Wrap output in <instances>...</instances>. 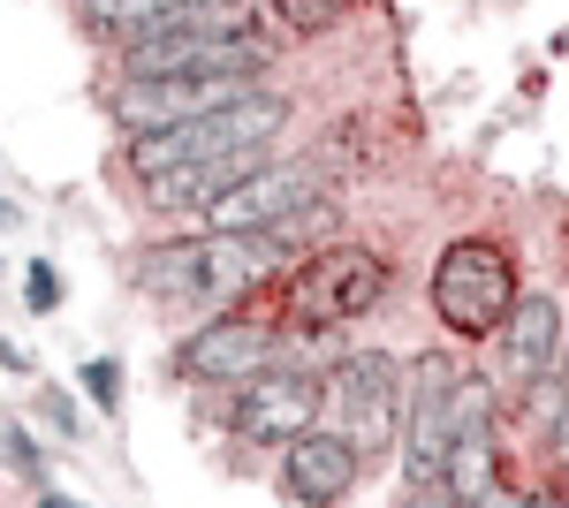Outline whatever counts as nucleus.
<instances>
[{
    "mask_svg": "<svg viewBox=\"0 0 569 508\" xmlns=\"http://www.w3.org/2000/svg\"><path fill=\"white\" fill-rule=\"evenodd\" d=\"M273 243L266 236H190V243H160V251H144V289L168 303H236L266 289L273 281Z\"/></svg>",
    "mask_w": 569,
    "mask_h": 508,
    "instance_id": "1",
    "label": "nucleus"
},
{
    "mask_svg": "<svg viewBox=\"0 0 569 508\" xmlns=\"http://www.w3.org/2000/svg\"><path fill=\"white\" fill-rule=\"evenodd\" d=\"M281 122H289V99H273L266 84H251L243 99H228V107H213V114H190V122H176V129H144V137L130 145V168H137V182H144V175H168V168H182V160L273 145Z\"/></svg>",
    "mask_w": 569,
    "mask_h": 508,
    "instance_id": "2",
    "label": "nucleus"
},
{
    "mask_svg": "<svg viewBox=\"0 0 569 508\" xmlns=\"http://www.w3.org/2000/svg\"><path fill=\"white\" fill-rule=\"evenodd\" d=\"M388 297V258L357 251V243H327L319 258H305L289 273V327L319 335V327H350L372 303Z\"/></svg>",
    "mask_w": 569,
    "mask_h": 508,
    "instance_id": "3",
    "label": "nucleus"
},
{
    "mask_svg": "<svg viewBox=\"0 0 569 508\" xmlns=\"http://www.w3.org/2000/svg\"><path fill=\"white\" fill-rule=\"evenodd\" d=\"M456 365L410 357V402H402V470L418 501H448V448H456Z\"/></svg>",
    "mask_w": 569,
    "mask_h": 508,
    "instance_id": "4",
    "label": "nucleus"
},
{
    "mask_svg": "<svg viewBox=\"0 0 569 508\" xmlns=\"http://www.w3.org/2000/svg\"><path fill=\"white\" fill-rule=\"evenodd\" d=\"M509 303H517V266L501 243H448L433 266V311L448 335H493L501 319H509Z\"/></svg>",
    "mask_w": 569,
    "mask_h": 508,
    "instance_id": "5",
    "label": "nucleus"
},
{
    "mask_svg": "<svg viewBox=\"0 0 569 508\" xmlns=\"http://www.w3.org/2000/svg\"><path fill=\"white\" fill-rule=\"evenodd\" d=\"M273 46L259 31H137L130 77H251L259 84Z\"/></svg>",
    "mask_w": 569,
    "mask_h": 508,
    "instance_id": "6",
    "label": "nucleus"
},
{
    "mask_svg": "<svg viewBox=\"0 0 569 508\" xmlns=\"http://www.w3.org/2000/svg\"><path fill=\"white\" fill-rule=\"evenodd\" d=\"M402 402H410V372L388 349H357L335 372V410L342 432L357 440V456H388V440H402Z\"/></svg>",
    "mask_w": 569,
    "mask_h": 508,
    "instance_id": "7",
    "label": "nucleus"
},
{
    "mask_svg": "<svg viewBox=\"0 0 569 508\" xmlns=\"http://www.w3.org/2000/svg\"><path fill=\"white\" fill-rule=\"evenodd\" d=\"M228 418H236L243 440H259V448H289L305 425L327 418V387L311 380V372H281V365H266V372L243 380V395H236Z\"/></svg>",
    "mask_w": 569,
    "mask_h": 508,
    "instance_id": "8",
    "label": "nucleus"
},
{
    "mask_svg": "<svg viewBox=\"0 0 569 508\" xmlns=\"http://www.w3.org/2000/svg\"><path fill=\"white\" fill-rule=\"evenodd\" d=\"M448 501H501V418L493 387L456 380V448H448Z\"/></svg>",
    "mask_w": 569,
    "mask_h": 508,
    "instance_id": "9",
    "label": "nucleus"
},
{
    "mask_svg": "<svg viewBox=\"0 0 569 508\" xmlns=\"http://www.w3.org/2000/svg\"><path fill=\"white\" fill-rule=\"evenodd\" d=\"M243 91H251V77H130L114 91V122L130 137H144V129H176L190 114H213Z\"/></svg>",
    "mask_w": 569,
    "mask_h": 508,
    "instance_id": "10",
    "label": "nucleus"
},
{
    "mask_svg": "<svg viewBox=\"0 0 569 508\" xmlns=\"http://www.w3.org/2000/svg\"><path fill=\"white\" fill-rule=\"evenodd\" d=\"M319 198V160H266L251 182H236L228 198L206 206V228H228V236H259L266 220L297 212Z\"/></svg>",
    "mask_w": 569,
    "mask_h": 508,
    "instance_id": "11",
    "label": "nucleus"
},
{
    "mask_svg": "<svg viewBox=\"0 0 569 508\" xmlns=\"http://www.w3.org/2000/svg\"><path fill=\"white\" fill-rule=\"evenodd\" d=\"M281 486H289V501H305V508L350 501V486H357V440L342 432V425H305V432L289 440Z\"/></svg>",
    "mask_w": 569,
    "mask_h": 508,
    "instance_id": "12",
    "label": "nucleus"
},
{
    "mask_svg": "<svg viewBox=\"0 0 569 508\" xmlns=\"http://www.w3.org/2000/svg\"><path fill=\"white\" fill-rule=\"evenodd\" d=\"M266 357H273V327L251 319V311H220L182 341L190 380H251V372H266Z\"/></svg>",
    "mask_w": 569,
    "mask_h": 508,
    "instance_id": "13",
    "label": "nucleus"
},
{
    "mask_svg": "<svg viewBox=\"0 0 569 508\" xmlns=\"http://www.w3.org/2000/svg\"><path fill=\"white\" fill-rule=\"evenodd\" d=\"M266 168V145H243V152H213V160H182L168 175H144V198L160 212H206L213 198H228L236 182H251Z\"/></svg>",
    "mask_w": 569,
    "mask_h": 508,
    "instance_id": "14",
    "label": "nucleus"
},
{
    "mask_svg": "<svg viewBox=\"0 0 569 508\" xmlns=\"http://www.w3.org/2000/svg\"><path fill=\"white\" fill-rule=\"evenodd\" d=\"M501 357H509V387H531L555 357H562V311L555 297H517L509 303V319H501Z\"/></svg>",
    "mask_w": 569,
    "mask_h": 508,
    "instance_id": "15",
    "label": "nucleus"
},
{
    "mask_svg": "<svg viewBox=\"0 0 569 508\" xmlns=\"http://www.w3.org/2000/svg\"><path fill=\"white\" fill-rule=\"evenodd\" d=\"M335 228H342V212L327 206V198H311V206L281 212V220H266L259 236L273 243V251H305V243H319V236H335Z\"/></svg>",
    "mask_w": 569,
    "mask_h": 508,
    "instance_id": "16",
    "label": "nucleus"
},
{
    "mask_svg": "<svg viewBox=\"0 0 569 508\" xmlns=\"http://www.w3.org/2000/svg\"><path fill=\"white\" fill-rule=\"evenodd\" d=\"M91 23H107V31H144V23H160L168 8H182V0H77Z\"/></svg>",
    "mask_w": 569,
    "mask_h": 508,
    "instance_id": "17",
    "label": "nucleus"
},
{
    "mask_svg": "<svg viewBox=\"0 0 569 508\" xmlns=\"http://www.w3.org/2000/svg\"><path fill=\"white\" fill-rule=\"evenodd\" d=\"M342 8H350V0H273V16H281L289 31H305V39H319L327 23H342Z\"/></svg>",
    "mask_w": 569,
    "mask_h": 508,
    "instance_id": "18",
    "label": "nucleus"
},
{
    "mask_svg": "<svg viewBox=\"0 0 569 508\" xmlns=\"http://www.w3.org/2000/svg\"><path fill=\"white\" fill-rule=\"evenodd\" d=\"M0 464L23 470V478H46V456H39V440H31L23 425H0Z\"/></svg>",
    "mask_w": 569,
    "mask_h": 508,
    "instance_id": "19",
    "label": "nucleus"
},
{
    "mask_svg": "<svg viewBox=\"0 0 569 508\" xmlns=\"http://www.w3.org/2000/svg\"><path fill=\"white\" fill-rule=\"evenodd\" d=\"M84 387H91V402H99L107 418L122 410V365H114V357H91V365H84Z\"/></svg>",
    "mask_w": 569,
    "mask_h": 508,
    "instance_id": "20",
    "label": "nucleus"
},
{
    "mask_svg": "<svg viewBox=\"0 0 569 508\" xmlns=\"http://www.w3.org/2000/svg\"><path fill=\"white\" fill-rule=\"evenodd\" d=\"M23 289H31V311H53V303H61V273H53V266H46V258H31V273H23Z\"/></svg>",
    "mask_w": 569,
    "mask_h": 508,
    "instance_id": "21",
    "label": "nucleus"
},
{
    "mask_svg": "<svg viewBox=\"0 0 569 508\" xmlns=\"http://www.w3.org/2000/svg\"><path fill=\"white\" fill-rule=\"evenodd\" d=\"M46 418H53L61 440H77V432H84V418H77V402H69V395H46Z\"/></svg>",
    "mask_w": 569,
    "mask_h": 508,
    "instance_id": "22",
    "label": "nucleus"
},
{
    "mask_svg": "<svg viewBox=\"0 0 569 508\" xmlns=\"http://www.w3.org/2000/svg\"><path fill=\"white\" fill-rule=\"evenodd\" d=\"M555 456L569 464V395H562V410H555Z\"/></svg>",
    "mask_w": 569,
    "mask_h": 508,
    "instance_id": "23",
    "label": "nucleus"
},
{
    "mask_svg": "<svg viewBox=\"0 0 569 508\" xmlns=\"http://www.w3.org/2000/svg\"><path fill=\"white\" fill-rule=\"evenodd\" d=\"M562 380H569V349H562Z\"/></svg>",
    "mask_w": 569,
    "mask_h": 508,
    "instance_id": "24",
    "label": "nucleus"
}]
</instances>
